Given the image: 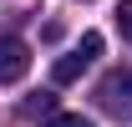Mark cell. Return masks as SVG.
I'll return each mask as SVG.
<instances>
[{
    "label": "cell",
    "mask_w": 132,
    "mask_h": 127,
    "mask_svg": "<svg viewBox=\"0 0 132 127\" xmlns=\"http://www.w3.org/2000/svg\"><path fill=\"white\" fill-rule=\"evenodd\" d=\"M26 71H31V46L15 41V36H5V41H0V86L20 81Z\"/></svg>",
    "instance_id": "cell-2"
},
{
    "label": "cell",
    "mask_w": 132,
    "mask_h": 127,
    "mask_svg": "<svg viewBox=\"0 0 132 127\" xmlns=\"http://www.w3.org/2000/svg\"><path fill=\"white\" fill-rule=\"evenodd\" d=\"M117 31L132 41V0H122V5H117Z\"/></svg>",
    "instance_id": "cell-5"
},
{
    "label": "cell",
    "mask_w": 132,
    "mask_h": 127,
    "mask_svg": "<svg viewBox=\"0 0 132 127\" xmlns=\"http://www.w3.org/2000/svg\"><path fill=\"white\" fill-rule=\"evenodd\" d=\"M102 102H107V107L132 102V71H112V76L102 81Z\"/></svg>",
    "instance_id": "cell-3"
},
{
    "label": "cell",
    "mask_w": 132,
    "mask_h": 127,
    "mask_svg": "<svg viewBox=\"0 0 132 127\" xmlns=\"http://www.w3.org/2000/svg\"><path fill=\"white\" fill-rule=\"evenodd\" d=\"M51 107H56V97H51V92H41V97L31 102V112H51Z\"/></svg>",
    "instance_id": "cell-6"
},
{
    "label": "cell",
    "mask_w": 132,
    "mask_h": 127,
    "mask_svg": "<svg viewBox=\"0 0 132 127\" xmlns=\"http://www.w3.org/2000/svg\"><path fill=\"white\" fill-rule=\"evenodd\" d=\"M46 127H97V122H92V117H81V112H51Z\"/></svg>",
    "instance_id": "cell-4"
},
{
    "label": "cell",
    "mask_w": 132,
    "mask_h": 127,
    "mask_svg": "<svg viewBox=\"0 0 132 127\" xmlns=\"http://www.w3.org/2000/svg\"><path fill=\"white\" fill-rule=\"evenodd\" d=\"M97 56H102V36H97V31H86V36H81V46H76V51H66L61 61L51 66V76H56V86H66V81H76V76L86 71V66L97 61Z\"/></svg>",
    "instance_id": "cell-1"
}]
</instances>
